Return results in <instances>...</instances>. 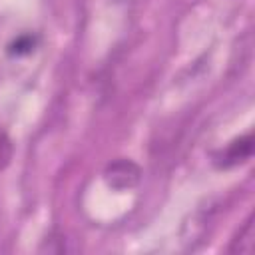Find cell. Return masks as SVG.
I'll list each match as a JSON object with an SVG mask.
<instances>
[{
  "label": "cell",
  "mask_w": 255,
  "mask_h": 255,
  "mask_svg": "<svg viewBox=\"0 0 255 255\" xmlns=\"http://www.w3.org/2000/svg\"><path fill=\"white\" fill-rule=\"evenodd\" d=\"M139 177H141L139 167L131 159H126V157H120V159L112 161L104 171L106 183L112 189H118V191H126V189L135 187L139 183Z\"/></svg>",
  "instance_id": "1"
},
{
  "label": "cell",
  "mask_w": 255,
  "mask_h": 255,
  "mask_svg": "<svg viewBox=\"0 0 255 255\" xmlns=\"http://www.w3.org/2000/svg\"><path fill=\"white\" fill-rule=\"evenodd\" d=\"M253 153V133H245L235 137L231 143H227L221 151H217L213 155V163L219 169H229L235 167L243 161H247Z\"/></svg>",
  "instance_id": "2"
},
{
  "label": "cell",
  "mask_w": 255,
  "mask_h": 255,
  "mask_svg": "<svg viewBox=\"0 0 255 255\" xmlns=\"http://www.w3.org/2000/svg\"><path fill=\"white\" fill-rule=\"evenodd\" d=\"M253 249H255V223H253V215H249L247 221L243 223V227L239 229V233L235 235V239L231 241L229 251L251 255Z\"/></svg>",
  "instance_id": "3"
},
{
  "label": "cell",
  "mask_w": 255,
  "mask_h": 255,
  "mask_svg": "<svg viewBox=\"0 0 255 255\" xmlns=\"http://www.w3.org/2000/svg\"><path fill=\"white\" fill-rule=\"evenodd\" d=\"M12 155H14V145H12V139L10 135L0 128V173L10 165L12 161Z\"/></svg>",
  "instance_id": "4"
},
{
  "label": "cell",
  "mask_w": 255,
  "mask_h": 255,
  "mask_svg": "<svg viewBox=\"0 0 255 255\" xmlns=\"http://www.w3.org/2000/svg\"><path fill=\"white\" fill-rule=\"evenodd\" d=\"M36 46V38L30 36V34H24V36H18L12 44H10V54H16V56H22V54H30Z\"/></svg>",
  "instance_id": "5"
}]
</instances>
